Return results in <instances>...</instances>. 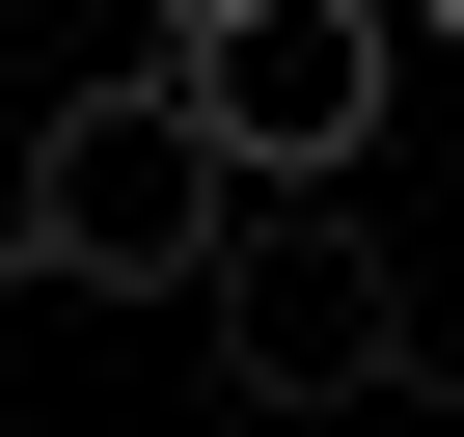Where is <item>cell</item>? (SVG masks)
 <instances>
[{"instance_id": "7a4b0ae2", "label": "cell", "mask_w": 464, "mask_h": 437, "mask_svg": "<svg viewBox=\"0 0 464 437\" xmlns=\"http://www.w3.org/2000/svg\"><path fill=\"white\" fill-rule=\"evenodd\" d=\"M382 83H410L382 0H191V28H164V110L218 137V191H328L382 137Z\"/></svg>"}, {"instance_id": "277c9868", "label": "cell", "mask_w": 464, "mask_h": 437, "mask_svg": "<svg viewBox=\"0 0 464 437\" xmlns=\"http://www.w3.org/2000/svg\"><path fill=\"white\" fill-rule=\"evenodd\" d=\"M382 28H437V55H464V0H382Z\"/></svg>"}, {"instance_id": "6da1fadb", "label": "cell", "mask_w": 464, "mask_h": 437, "mask_svg": "<svg viewBox=\"0 0 464 437\" xmlns=\"http://www.w3.org/2000/svg\"><path fill=\"white\" fill-rule=\"evenodd\" d=\"M218 247H246V191H218V137H191L164 83L55 110V137H28V218H0V274H55V301H191Z\"/></svg>"}, {"instance_id": "3957f363", "label": "cell", "mask_w": 464, "mask_h": 437, "mask_svg": "<svg viewBox=\"0 0 464 437\" xmlns=\"http://www.w3.org/2000/svg\"><path fill=\"white\" fill-rule=\"evenodd\" d=\"M191 328H218L246 410H382L410 383V274L355 247V218H274V191H246V247L191 274Z\"/></svg>"}, {"instance_id": "5b68a950", "label": "cell", "mask_w": 464, "mask_h": 437, "mask_svg": "<svg viewBox=\"0 0 464 437\" xmlns=\"http://www.w3.org/2000/svg\"><path fill=\"white\" fill-rule=\"evenodd\" d=\"M0 83H28V0H0Z\"/></svg>"}, {"instance_id": "8992f818", "label": "cell", "mask_w": 464, "mask_h": 437, "mask_svg": "<svg viewBox=\"0 0 464 437\" xmlns=\"http://www.w3.org/2000/svg\"><path fill=\"white\" fill-rule=\"evenodd\" d=\"M164 28H191V0H164Z\"/></svg>"}]
</instances>
